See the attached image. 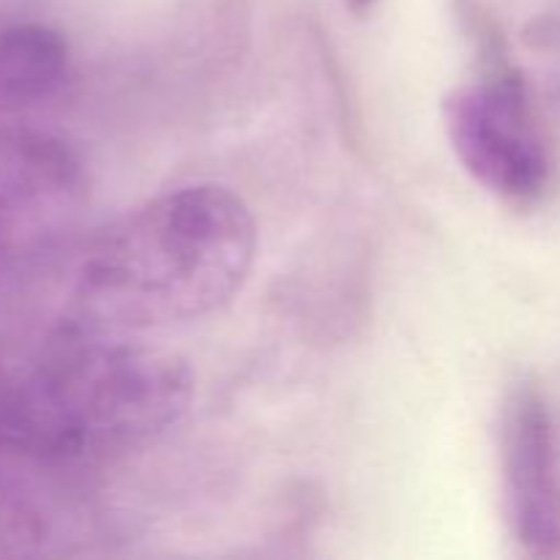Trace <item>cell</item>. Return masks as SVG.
<instances>
[{"mask_svg": "<svg viewBox=\"0 0 560 560\" xmlns=\"http://www.w3.org/2000/svg\"><path fill=\"white\" fill-rule=\"evenodd\" d=\"M85 202V164L60 137L0 126V266L66 233Z\"/></svg>", "mask_w": 560, "mask_h": 560, "instance_id": "obj_4", "label": "cell"}, {"mask_svg": "<svg viewBox=\"0 0 560 560\" xmlns=\"http://www.w3.org/2000/svg\"><path fill=\"white\" fill-rule=\"evenodd\" d=\"M448 142L476 184L509 202H534L550 184V156L523 74L509 63L457 88L443 104Z\"/></svg>", "mask_w": 560, "mask_h": 560, "instance_id": "obj_3", "label": "cell"}, {"mask_svg": "<svg viewBox=\"0 0 560 560\" xmlns=\"http://www.w3.org/2000/svg\"><path fill=\"white\" fill-rule=\"evenodd\" d=\"M191 397L180 355L126 334L63 328L33 364L0 375V446L47 459L131 452L173 430Z\"/></svg>", "mask_w": 560, "mask_h": 560, "instance_id": "obj_2", "label": "cell"}, {"mask_svg": "<svg viewBox=\"0 0 560 560\" xmlns=\"http://www.w3.org/2000/svg\"><path fill=\"white\" fill-rule=\"evenodd\" d=\"M255 252V217L228 186L164 191L93 241L66 328L137 337L211 315L244 288Z\"/></svg>", "mask_w": 560, "mask_h": 560, "instance_id": "obj_1", "label": "cell"}, {"mask_svg": "<svg viewBox=\"0 0 560 560\" xmlns=\"http://www.w3.org/2000/svg\"><path fill=\"white\" fill-rule=\"evenodd\" d=\"M71 74V52L58 31L36 22L0 31V115L49 102Z\"/></svg>", "mask_w": 560, "mask_h": 560, "instance_id": "obj_6", "label": "cell"}, {"mask_svg": "<svg viewBox=\"0 0 560 560\" xmlns=\"http://www.w3.org/2000/svg\"><path fill=\"white\" fill-rule=\"evenodd\" d=\"M501 468L514 539L530 558H560V463L550 408L536 386L514 388L501 424Z\"/></svg>", "mask_w": 560, "mask_h": 560, "instance_id": "obj_5", "label": "cell"}, {"mask_svg": "<svg viewBox=\"0 0 560 560\" xmlns=\"http://www.w3.org/2000/svg\"><path fill=\"white\" fill-rule=\"evenodd\" d=\"M345 3H348V9L353 11V14L361 16V14H366V11H370L377 0H345Z\"/></svg>", "mask_w": 560, "mask_h": 560, "instance_id": "obj_7", "label": "cell"}, {"mask_svg": "<svg viewBox=\"0 0 560 560\" xmlns=\"http://www.w3.org/2000/svg\"><path fill=\"white\" fill-rule=\"evenodd\" d=\"M0 375H3V372H0Z\"/></svg>", "mask_w": 560, "mask_h": 560, "instance_id": "obj_8", "label": "cell"}]
</instances>
